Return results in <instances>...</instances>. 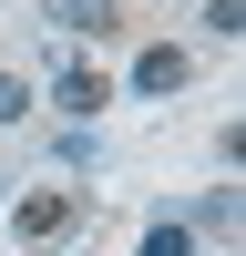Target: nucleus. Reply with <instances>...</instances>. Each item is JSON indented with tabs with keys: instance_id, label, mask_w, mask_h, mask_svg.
<instances>
[{
	"instance_id": "nucleus-1",
	"label": "nucleus",
	"mask_w": 246,
	"mask_h": 256,
	"mask_svg": "<svg viewBox=\"0 0 246 256\" xmlns=\"http://www.w3.org/2000/svg\"><path fill=\"white\" fill-rule=\"evenodd\" d=\"M72 216H82L72 184H31V195H10V236H20V256L52 246V236H72Z\"/></svg>"
},
{
	"instance_id": "nucleus-2",
	"label": "nucleus",
	"mask_w": 246,
	"mask_h": 256,
	"mask_svg": "<svg viewBox=\"0 0 246 256\" xmlns=\"http://www.w3.org/2000/svg\"><path fill=\"white\" fill-rule=\"evenodd\" d=\"M184 82H195V52H184V41H154V52H134V92H144V102L184 92Z\"/></svg>"
},
{
	"instance_id": "nucleus-3",
	"label": "nucleus",
	"mask_w": 246,
	"mask_h": 256,
	"mask_svg": "<svg viewBox=\"0 0 246 256\" xmlns=\"http://www.w3.org/2000/svg\"><path fill=\"white\" fill-rule=\"evenodd\" d=\"M52 102H62L72 123H92V113H113V82H102L92 62H62V72H52Z\"/></svg>"
},
{
	"instance_id": "nucleus-4",
	"label": "nucleus",
	"mask_w": 246,
	"mask_h": 256,
	"mask_svg": "<svg viewBox=\"0 0 246 256\" xmlns=\"http://www.w3.org/2000/svg\"><path fill=\"white\" fill-rule=\"evenodd\" d=\"M52 20H62V31H82V41L123 31V10H113V0H52Z\"/></svg>"
},
{
	"instance_id": "nucleus-5",
	"label": "nucleus",
	"mask_w": 246,
	"mask_h": 256,
	"mask_svg": "<svg viewBox=\"0 0 246 256\" xmlns=\"http://www.w3.org/2000/svg\"><path fill=\"white\" fill-rule=\"evenodd\" d=\"M134 256H195V226H184V216H164V226H154Z\"/></svg>"
},
{
	"instance_id": "nucleus-6",
	"label": "nucleus",
	"mask_w": 246,
	"mask_h": 256,
	"mask_svg": "<svg viewBox=\"0 0 246 256\" xmlns=\"http://www.w3.org/2000/svg\"><path fill=\"white\" fill-rule=\"evenodd\" d=\"M205 31H216V41H236V31H246V0H205Z\"/></svg>"
},
{
	"instance_id": "nucleus-7",
	"label": "nucleus",
	"mask_w": 246,
	"mask_h": 256,
	"mask_svg": "<svg viewBox=\"0 0 246 256\" xmlns=\"http://www.w3.org/2000/svg\"><path fill=\"white\" fill-rule=\"evenodd\" d=\"M20 113H31V82H20V72H0V123H20Z\"/></svg>"
}]
</instances>
